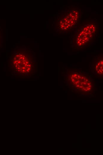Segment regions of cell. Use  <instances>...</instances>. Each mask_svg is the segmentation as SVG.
Listing matches in <instances>:
<instances>
[{"mask_svg": "<svg viewBox=\"0 0 103 155\" xmlns=\"http://www.w3.org/2000/svg\"><path fill=\"white\" fill-rule=\"evenodd\" d=\"M69 80L75 87L87 91L92 87V82L88 78L78 72L70 74Z\"/></svg>", "mask_w": 103, "mask_h": 155, "instance_id": "obj_1", "label": "cell"}, {"mask_svg": "<svg viewBox=\"0 0 103 155\" xmlns=\"http://www.w3.org/2000/svg\"><path fill=\"white\" fill-rule=\"evenodd\" d=\"M96 70L99 75H103V61H102L99 62L96 64Z\"/></svg>", "mask_w": 103, "mask_h": 155, "instance_id": "obj_2", "label": "cell"}, {"mask_svg": "<svg viewBox=\"0 0 103 155\" xmlns=\"http://www.w3.org/2000/svg\"><path fill=\"white\" fill-rule=\"evenodd\" d=\"M0 39H1V36H0Z\"/></svg>", "mask_w": 103, "mask_h": 155, "instance_id": "obj_3", "label": "cell"}]
</instances>
